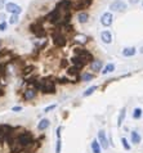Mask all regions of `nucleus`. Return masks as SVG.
<instances>
[{"mask_svg": "<svg viewBox=\"0 0 143 153\" xmlns=\"http://www.w3.org/2000/svg\"><path fill=\"white\" fill-rule=\"evenodd\" d=\"M30 31L35 35L37 39H45L47 37V30L43 26V21H35L30 25Z\"/></svg>", "mask_w": 143, "mask_h": 153, "instance_id": "f257e3e1", "label": "nucleus"}, {"mask_svg": "<svg viewBox=\"0 0 143 153\" xmlns=\"http://www.w3.org/2000/svg\"><path fill=\"white\" fill-rule=\"evenodd\" d=\"M52 41L57 48H63L67 44V36L60 28H57L56 31H53V33H52Z\"/></svg>", "mask_w": 143, "mask_h": 153, "instance_id": "f03ea898", "label": "nucleus"}, {"mask_svg": "<svg viewBox=\"0 0 143 153\" xmlns=\"http://www.w3.org/2000/svg\"><path fill=\"white\" fill-rule=\"evenodd\" d=\"M74 54L76 57L79 58H81L83 61H85L86 63H90L92 61H93V54H92L89 50L85 49V48H83V46H79V48H75L74 49Z\"/></svg>", "mask_w": 143, "mask_h": 153, "instance_id": "7ed1b4c3", "label": "nucleus"}, {"mask_svg": "<svg viewBox=\"0 0 143 153\" xmlns=\"http://www.w3.org/2000/svg\"><path fill=\"white\" fill-rule=\"evenodd\" d=\"M4 10L9 14H18V16L23 12L22 7L18 5V4L14 3V1H7L5 7H4Z\"/></svg>", "mask_w": 143, "mask_h": 153, "instance_id": "20e7f679", "label": "nucleus"}, {"mask_svg": "<svg viewBox=\"0 0 143 153\" xmlns=\"http://www.w3.org/2000/svg\"><path fill=\"white\" fill-rule=\"evenodd\" d=\"M108 9L111 12H125L128 9V4L123 0H113L108 5Z\"/></svg>", "mask_w": 143, "mask_h": 153, "instance_id": "39448f33", "label": "nucleus"}, {"mask_svg": "<svg viewBox=\"0 0 143 153\" xmlns=\"http://www.w3.org/2000/svg\"><path fill=\"white\" fill-rule=\"evenodd\" d=\"M36 97H37V90L32 86L25 89V90L22 91V99L26 100V102H31V100L35 99Z\"/></svg>", "mask_w": 143, "mask_h": 153, "instance_id": "423d86ee", "label": "nucleus"}, {"mask_svg": "<svg viewBox=\"0 0 143 153\" xmlns=\"http://www.w3.org/2000/svg\"><path fill=\"white\" fill-rule=\"evenodd\" d=\"M97 139H98V142H99L101 148H102V149H108V147H110V142H108V139H107L106 131H104V130H99Z\"/></svg>", "mask_w": 143, "mask_h": 153, "instance_id": "0eeeda50", "label": "nucleus"}, {"mask_svg": "<svg viewBox=\"0 0 143 153\" xmlns=\"http://www.w3.org/2000/svg\"><path fill=\"white\" fill-rule=\"evenodd\" d=\"M99 22H101V25H102V26H104V27L112 26V23H113V14L111 13V12H106V13H103L102 16H101Z\"/></svg>", "mask_w": 143, "mask_h": 153, "instance_id": "6e6552de", "label": "nucleus"}, {"mask_svg": "<svg viewBox=\"0 0 143 153\" xmlns=\"http://www.w3.org/2000/svg\"><path fill=\"white\" fill-rule=\"evenodd\" d=\"M72 40H74V42H76V44H79V46H84L85 44H88V41H89V37H88V36L85 35V33L76 32V33H74Z\"/></svg>", "mask_w": 143, "mask_h": 153, "instance_id": "1a4fd4ad", "label": "nucleus"}, {"mask_svg": "<svg viewBox=\"0 0 143 153\" xmlns=\"http://www.w3.org/2000/svg\"><path fill=\"white\" fill-rule=\"evenodd\" d=\"M103 61H101V59H93L90 63H89V68L90 71L93 72V74H98L103 70Z\"/></svg>", "mask_w": 143, "mask_h": 153, "instance_id": "9d476101", "label": "nucleus"}, {"mask_svg": "<svg viewBox=\"0 0 143 153\" xmlns=\"http://www.w3.org/2000/svg\"><path fill=\"white\" fill-rule=\"evenodd\" d=\"M70 62H71V65H72L74 67H76V68L80 70V71H81L84 67L88 65L85 61H83L81 58H79V57H76V56H74L72 58H71V59H70Z\"/></svg>", "mask_w": 143, "mask_h": 153, "instance_id": "9b49d317", "label": "nucleus"}, {"mask_svg": "<svg viewBox=\"0 0 143 153\" xmlns=\"http://www.w3.org/2000/svg\"><path fill=\"white\" fill-rule=\"evenodd\" d=\"M76 18H77V22H79L80 25H85V23L89 22L90 16H89V13H88V12L81 10V12H77Z\"/></svg>", "mask_w": 143, "mask_h": 153, "instance_id": "f8f14e48", "label": "nucleus"}, {"mask_svg": "<svg viewBox=\"0 0 143 153\" xmlns=\"http://www.w3.org/2000/svg\"><path fill=\"white\" fill-rule=\"evenodd\" d=\"M101 40H102L103 44H107V45L112 44V33H111V31L104 30V31L101 32Z\"/></svg>", "mask_w": 143, "mask_h": 153, "instance_id": "ddd939ff", "label": "nucleus"}, {"mask_svg": "<svg viewBox=\"0 0 143 153\" xmlns=\"http://www.w3.org/2000/svg\"><path fill=\"white\" fill-rule=\"evenodd\" d=\"M121 54H123V57H125V58L134 57L137 54V49L134 48V46H127V48H124L121 50Z\"/></svg>", "mask_w": 143, "mask_h": 153, "instance_id": "4468645a", "label": "nucleus"}, {"mask_svg": "<svg viewBox=\"0 0 143 153\" xmlns=\"http://www.w3.org/2000/svg\"><path fill=\"white\" fill-rule=\"evenodd\" d=\"M50 126V120L49 118H41L37 124V130L39 131H45Z\"/></svg>", "mask_w": 143, "mask_h": 153, "instance_id": "2eb2a0df", "label": "nucleus"}, {"mask_svg": "<svg viewBox=\"0 0 143 153\" xmlns=\"http://www.w3.org/2000/svg\"><path fill=\"white\" fill-rule=\"evenodd\" d=\"M95 77V75L93 74V72H83L81 75H80V81L83 82H89L92 81Z\"/></svg>", "mask_w": 143, "mask_h": 153, "instance_id": "dca6fc26", "label": "nucleus"}, {"mask_svg": "<svg viewBox=\"0 0 143 153\" xmlns=\"http://www.w3.org/2000/svg\"><path fill=\"white\" fill-rule=\"evenodd\" d=\"M130 140H132V143L133 144H139L141 143V140H142V137H141V134L138 133L137 130H133L132 133H130Z\"/></svg>", "mask_w": 143, "mask_h": 153, "instance_id": "f3484780", "label": "nucleus"}, {"mask_svg": "<svg viewBox=\"0 0 143 153\" xmlns=\"http://www.w3.org/2000/svg\"><path fill=\"white\" fill-rule=\"evenodd\" d=\"M90 148H92V152H93V153H101V151H102V148H101V144H99V142H98V139L92 140Z\"/></svg>", "mask_w": 143, "mask_h": 153, "instance_id": "a211bd4d", "label": "nucleus"}, {"mask_svg": "<svg viewBox=\"0 0 143 153\" xmlns=\"http://www.w3.org/2000/svg\"><path fill=\"white\" fill-rule=\"evenodd\" d=\"M125 116H127V108H123L120 111V114H119V117H117V127H121V125H123V122L125 120Z\"/></svg>", "mask_w": 143, "mask_h": 153, "instance_id": "6ab92c4d", "label": "nucleus"}, {"mask_svg": "<svg viewBox=\"0 0 143 153\" xmlns=\"http://www.w3.org/2000/svg\"><path fill=\"white\" fill-rule=\"evenodd\" d=\"M8 23L10 26H16V25L19 23V16L18 14H10L9 18H8Z\"/></svg>", "mask_w": 143, "mask_h": 153, "instance_id": "aec40b11", "label": "nucleus"}, {"mask_svg": "<svg viewBox=\"0 0 143 153\" xmlns=\"http://www.w3.org/2000/svg\"><path fill=\"white\" fill-rule=\"evenodd\" d=\"M113 71H115V65H113V63H108V65H106L103 67V70L101 72H102V75H108Z\"/></svg>", "mask_w": 143, "mask_h": 153, "instance_id": "412c9836", "label": "nucleus"}, {"mask_svg": "<svg viewBox=\"0 0 143 153\" xmlns=\"http://www.w3.org/2000/svg\"><path fill=\"white\" fill-rule=\"evenodd\" d=\"M97 89H98V86H97V85H93V86H90V88H88L83 93V98H86V97H90L92 94H93V93L97 90Z\"/></svg>", "mask_w": 143, "mask_h": 153, "instance_id": "4be33fe9", "label": "nucleus"}, {"mask_svg": "<svg viewBox=\"0 0 143 153\" xmlns=\"http://www.w3.org/2000/svg\"><path fill=\"white\" fill-rule=\"evenodd\" d=\"M142 116H143V109L139 108V107L134 108V111H133V118L134 120H139Z\"/></svg>", "mask_w": 143, "mask_h": 153, "instance_id": "5701e85b", "label": "nucleus"}, {"mask_svg": "<svg viewBox=\"0 0 143 153\" xmlns=\"http://www.w3.org/2000/svg\"><path fill=\"white\" fill-rule=\"evenodd\" d=\"M121 144H123V147H124V149H125V151H130V148H132V146L129 144L128 139L125 138V137L121 138Z\"/></svg>", "mask_w": 143, "mask_h": 153, "instance_id": "b1692460", "label": "nucleus"}, {"mask_svg": "<svg viewBox=\"0 0 143 153\" xmlns=\"http://www.w3.org/2000/svg\"><path fill=\"white\" fill-rule=\"evenodd\" d=\"M8 26H9L8 21H1V22H0V32L7 31V30H8Z\"/></svg>", "mask_w": 143, "mask_h": 153, "instance_id": "393cba45", "label": "nucleus"}, {"mask_svg": "<svg viewBox=\"0 0 143 153\" xmlns=\"http://www.w3.org/2000/svg\"><path fill=\"white\" fill-rule=\"evenodd\" d=\"M62 149V140L61 139H57V143H56V153H61Z\"/></svg>", "mask_w": 143, "mask_h": 153, "instance_id": "a878e982", "label": "nucleus"}, {"mask_svg": "<svg viewBox=\"0 0 143 153\" xmlns=\"http://www.w3.org/2000/svg\"><path fill=\"white\" fill-rule=\"evenodd\" d=\"M56 108H57V104H50L47 108H44V113H48V112L53 111V109H56Z\"/></svg>", "mask_w": 143, "mask_h": 153, "instance_id": "bb28decb", "label": "nucleus"}, {"mask_svg": "<svg viewBox=\"0 0 143 153\" xmlns=\"http://www.w3.org/2000/svg\"><path fill=\"white\" fill-rule=\"evenodd\" d=\"M62 130H63V126H58L57 130H56V135H57V139H61V134H62Z\"/></svg>", "mask_w": 143, "mask_h": 153, "instance_id": "cd10ccee", "label": "nucleus"}, {"mask_svg": "<svg viewBox=\"0 0 143 153\" xmlns=\"http://www.w3.org/2000/svg\"><path fill=\"white\" fill-rule=\"evenodd\" d=\"M7 12H0V22L1 21H7Z\"/></svg>", "mask_w": 143, "mask_h": 153, "instance_id": "c85d7f7f", "label": "nucleus"}, {"mask_svg": "<svg viewBox=\"0 0 143 153\" xmlns=\"http://www.w3.org/2000/svg\"><path fill=\"white\" fill-rule=\"evenodd\" d=\"M12 111L13 112H21L22 111V107H21V105H14V107L12 108Z\"/></svg>", "mask_w": 143, "mask_h": 153, "instance_id": "c756f323", "label": "nucleus"}, {"mask_svg": "<svg viewBox=\"0 0 143 153\" xmlns=\"http://www.w3.org/2000/svg\"><path fill=\"white\" fill-rule=\"evenodd\" d=\"M5 4H7L5 0H0V10L4 9V7H5Z\"/></svg>", "mask_w": 143, "mask_h": 153, "instance_id": "7c9ffc66", "label": "nucleus"}, {"mask_svg": "<svg viewBox=\"0 0 143 153\" xmlns=\"http://www.w3.org/2000/svg\"><path fill=\"white\" fill-rule=\"evenodd\" d=\"M129 3L130 4H138L139 3V0H129Z\"/></svg>", "mask_w": 143, "mask_h": 153, "instance_id": "2f4dec72", "label": "nucleus"}, {"mask_svg": "<svg viewBox=\"0 0 143 153\" xmlns=\"http://www.w3.org/2000/svg\"><path fill=\"white\" fill-rule=\"evenodd\" d=\"M139 53L143 54V46H141V49H139Z\"/></svg>", "mask_w": 143, "mask_h": 153, "instance_id": "473e14b6", "label": "nucleus"}, {"mask_svg": "<svg viewBox=\"0 0 143 153\" xmlns=\"http://www.w3.org/2000/svg\"><path fill=\"white\" fill-rule=\"evenodd\" d=\"M1 46H3V40L0 39V49H1Z\"/></svg>", "mask_w": 143, "mask_h": 153, "instance_id": "72a5a7b5", "label": "nucleus"}, {"mask_svg": "<svg viewBox=\"0 0 143 153\" xmlns=\"http://www.w3.org/2000/svg\"><path fill=\"white\" fill-rule=\"evenodd\" d=\"M141 4H142V7H143V0H142V1H141Z\"/></svg>", "mask_w": 143, "mask_h": 153, "instance_id": "f704fd0d", "label": "nucleus"}, {"mask_svg": "<svg viewBox=\"0 0 143 153\" xmlns=\"http://www.w3.org/2000/svg\"><path fill=\"white\" fill-rule=\"evenodd\" d=\"M5 1H8V0H5Z\"/></svg>", "mask_w": 143, "mask_h": 153, "instance_id": "c9c22d12", "label": "nucleus"}]
</instances>
